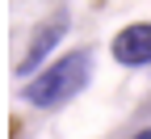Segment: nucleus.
I'll use <instances>...</instances> for the list:
<instances>
[{
  "instance_id": "nucleus-4",
  "label": "nucleus",
  "mask_w": 151,
  "mask_h": 139,
  "mask_svg": "<svg viewBox=\"0 0 151 139\" xmlns=\"http://www.w3.org/2000/svg\"><path fill=\"white\" fill-rule=\"evenodd\" d=\"M134 139H151V127H147V131H139V135H134Z\"/></svg>"
},
{
  "instance_id": "nucleus-1",
  "label": "nucleus",
  "mask_w": 151,
  "mask_h": 139,
  "mask_svg": "<svg viewBox=\"0 0 151 139\" xmlns=\"http://www.w3.org/2000/svg\"><path fill=\"white\" fill-rule=\"evenodd\" d=\"M88 76H92V55H88V51H71V55L59 59V63H50L38 80L25 84V101L38 106V110L67 106L71 97L88 84Z\"/></svg>"
},
{
  "instance_id": "nucleus-2",
  "label": "nucleus",
  "mask_w": 151,
  "mask_h": 139,
  "mask_svg": "<svg viewBox=\"0 0 151 139\" xmlns=\"http://www.w3.org/2000/svg\"><path fill=\"white\" fill-rule=\"evenodd\" d=\"M113 59L126 68H147L151 63V25L139 21V25H126L118 38H113Z\"/></svg>"
},
{
  "instance_id": "nucleus-3",
  "label": "nucleus",
  "mask_w": 151,
  "mask_h": 139,
  "mask_svg": "<svg viewBox=\"0 0 151 139\" xmlns=\"http://www.w3.org/2000/svg\"><path fill=\"white\" fill-rule=\"evenodd\" d=\"M63 30H67V17H55V21L42 30V34H34V42H29V51H25V59L17 63V76H34V68H38V59H46L50 55V47L63 38Z\"/></svg>"
}]
</instances>
